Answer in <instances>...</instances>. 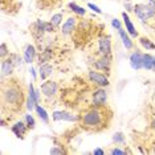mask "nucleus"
Returning <instances> with one entry per match:
<instances>
[{
  "mask_svg": "<svg viewBox=\"0 0 155 155\" xmlns=\"http://www.w3.org/2000/svg\"><path fill=\"white\" fill-rule=\"evenodd\" d=\"M2 111L4 114L5 111L8 113H19L25 106V90L24 86L17 80L9 78L8 81H4L2 78Z\"/></svg>",
  "mask_w": 155,
  "mask_h": 155,
  "instance_id": "obj_1",
  "label": "nucleus"
},
{
  "mask_svg": "<svg viewBox=\"0 0 155 155\" xmlns=\"http://www.w3.org/2000/svg\"><path fill=\"white\" fill-rule=\"evenodd\" d=\"M113 119V113L107 106H93L87 107L80 114L78 125L85 131L98 133L107 129Z\"/></svg>",
  "mask_w": 155,
  "mask_h": 155,
  "instance_id": "obj_2",
  "label": "nucleus"
},
{
  "mask_svg": "<svg viewBox=\"0 0 155 155\" xmlns=\"http://www.w3.org/2000/svg\"><path fill=\"white\" fill-rule=\"evenodd\" d=\"M56 29H57V28H56L51 21H45V20H41V19H37L36 21L29 27V32L37 43H40V41L44 40L45 35L54 33Z\"/></svg>",
  "mask_w": 155,
  "mask_h": 155,
  "instance_id": "obj_3",
  "label": "nucleus"
},
{
  "mask_svg": "<svg viewBox=\"0 0 155 155\" xmlns=\"http://www.w3.org/2000/svg\"><path fill=\"white\" fill-rule=\"evenodd\" d=\"M134 15L137 16V19H139L140 23L146 24L151 20H155V7L151 5L150 3L134 4Z\"/></svg>",
  "mask_w": 155,
  "mask_h": 155,
  "instance_id": "obj_4",
  "label": "nucleus"
},
{
  "mask_svg": "<svg viewBox=\"0 0 155 155\" xmlns=\"http://www.w3.org/2000/svg\"><path fill=\"white\" fill-rule=\"evenodd\" d=\"M41 90L40 87L36 89L33 85V82H31L29 85H28V91H27V101H25V109L28 111L32 113L35 109H36L37 104H40L41 101Z\"/></svg>",
  "mask_w": 155,
  "mask_h": 155,
  "instance_id": "obj_5",
  "label": "nucleus"
},
{
  "mask_svg": "<svg viewBox=\"0 0 155 155\" xmlns=\"http://www.w3.org/2000/svg\"><path fill=\"white\" fill-rule=\"evenodd\" d=\"M87 80H89V82H91L93 85H96L98 87H107L110 85L109 76L97 69H90L87 72Z\"/></svg>",
  "mask_w": 155,
  "mask_h": 155,
  "instance_id": "obj_6",
  "label": "nucleus"
},
{
  "mask_svg": "<svg viewBox=\"0 0 155 155\" xmlns=\"http://www.w3.org/2000/svg\"><path fill=\"white\" fill-rule=\"evenodd\" d=\"M40 90H41V94H43V97L45 100L53 101L58 94V84L52 80L43 81V84L40 85Z\"/></svg>",
  "mask_w": 155,
  "mask_h": 155,
  "instance_id": "obj_7",
  "label": "nucleus"
},
{
  "mask_svg": "<svg viewBox=\"0 0 155 155\" xmlns=\"http://www.w3.org/2000/svg\"><path fill=\"white\" fill-rule=\"evenodd\" d=\"M113 65V56L106 54V56H98L93 61V68L100 70V72L105 73V74L110 76V70Z\"/></svg>",
  "mask_w": 155,
  "mask_h": 155,
  "instance_id": "obj_8",
  "label": "nucleus"
},
{
  "mask_svg": "<svg viewBox=\"0 0 155 155\" xmlns=\"http://www.w3.org/2000/svg\"><path fill=\"white\" fill-rule=\"evenodd\" d=\"M93 106H107V90L106 87H96L91 93Z\"/></svg>",
  "mask_w": 155,
  "mask_h": 155,
  "instance_id": "obj_9",
  "label": "nucleus"
},
{
  "mask_svg": "<svg viewBox=\"0 0 155 155\" xmlns=\"http://www.w3.org/2000/svg\"><path fill=\"white\" fill-rule=\"evenodd\" d=\"M78 16L73 15V16H69L68 19L64 21L61 27H60V32H61L62 36H70V35H73L76 32L77 29V25H78Z\"/></svg>",
  "mask_w": 155,
  "mask_h": 155,
  "instance_id": "obj_10",
  "label": "nucleus"
},
{
  "mask_svg": "<svg viewBox=\"0 0 155 155\" xmlns=\"http://www.w3.org/2000/svg\"><path fill=\"white\" fill-rule=\"evenodd\" d=\"M52 119L54 122L65 121V122H80V114H73L68 110H54L52 113Z\"/></svg>",
  "mask_w": 155,
  "mask_h": 155,
  "instance_id": "obj_11",
  "label": "nucleus"
},
{
  "mask_svg": "<svg viewBox=\"0 0 155 155\" xmlns=\"http://www.w3.org/2000/svg\"><path fill=\"white\" fill-rule=\"evenodd\" d=\"M98 44V56L111 54V38L107 35H102L97 40Z\"/></svg>",
  "mask_w": 155,
  "mask_h": 155,
  "instance_id": "obj_12",
  "label": "nucleus"
},
{
  "mask_svg": "<svg viewBox=\"0 0 155 155\" xmlns=\"http://www.w3.org/2000/svg\"><path fill=\"white\" fill-rule=\"evenodd\" d=\"M11 131H12V134L16 137V138L24 139L25 138V135H27V133L29 131V129H28L25 121H16L11 126Z\"/></svg>",
  "mask_w": 155,
  "mask_h": 155,
  "instance_id": "obj_13",
  "label": "nucleus"
},
{
  "mask_svg": "<svg viewBox=\"0 0 155 155\" xmlns=\"http://www.w3.org/2000/svg\"><path fill=\"white\" fill-rule=\"evenodd\" d=\"M129 61H130L131 69H134V70L143 69V52L138 51V49L131 52V54H130V57H129Z\"/></svg>",
  "mask_w": 155,
  "mask_h": 155,
  "instance_id": "obj_14",
  "label": "nucleus"
},
{
  "mask_svg": "<svg viewBox=\"0 0 155 155\" xmlns=\"http://www.w3.org/2000/svg\"><path fill=\"white\" fill-rule=\"evenodd\" d=\"M23 57L25 64H32L35 60L37 58V48L33 44H27L23 51Z\"/></svg>",
  "mask_w": 155,
  "mask_h": 155,
  "instance_id": "obj_15",
  "label": "nucleus"
},
{
  "mask_svg": "<svg viewBox=\"0 0 155 155\" xmlns=\"http://www.w3.org/2000/svg\"><path fill=\"white\" fill-rule=\"evenodd\" d=\"M122 19H123V25H125L126 31H127V33L133 38H138L139 37V33H138V31H137L135 25H134L133 20L130 19V16L126 12H122Z\"/></svg>",
  "mask_w": 155,
  "mask_h": 155,
  "instance_id": "obj_16",
  "label": "nucleus"
},
{
  "mask_svg": "<svg viewBox=\"0 0 155 155\" xmlns=\"http://www.w3.org/2000/svg\"><path fill=\"white\" fill-rule=\"evenodd\" d=\"M54 72V66L51 62H45V64L38 65V78L40 81H47L49 77L53 74Z\"/></svg>",
  "mask_w": 155,
  "mask_h": 155,
  "instance_id": "obj_17",
  "label": "nucleus"
},
{
  "mask_svg": "<svg viewBox=\"0 0 155 155\" xmlns=\"http://www.w3.org/2000/svg\"><path fill=\"white\" fill-rule=\"evenodd\" d=\"M53 56H54V51H53V48H52L51 45H48V47L43 48V49L40 51V54L37 56V62H38V65L52 61Z\"/></svg>",
  "mask_w": 155,
  "mask_h": 155,
  "instance_id": "obj_18",
  "label": "nucleus"
},
{
  "mask_svg": "<svg viewBox=\"0 0 155 155\" xmlns=\"http://www.w3.org/2000/svg\"><path fill=\"white\" fill-rule=\"evenodd\" d=\"M16 69L15 64L9 56L4 60H2V78H5V77H11L13 74V70Z\"/></svg>",
  "mask_w": 155,
  "mask_h": 155,
  "instance_id": "obj_19",
  "label": "nucleus"
},
{
  "mask_svg": "<svg viewBox=\"0 0 155 155\" xmlns=\"http://www.w3.org/2000/svg\"><path fill=\"white\" fill-rule=\"evenodd\" d=\"M118 35H119V38H121L123 47L127 49V51H131V49L134 48V41H133V37L127 33V31L121 28V29L118 31Z\"/></svg>",
  "mask_w": 155,
  "mask_h": 155,
  "instance_id": "obj_20",
  "label": "nucleus"
},
{
  "mask_svg": "<svg viewBox=\"0 0 155 155\" xmlns=\"http://www.w3.org/2000/svg\"><path fill=\"white\" fill-rule=\"evenodd\" d=\"M66 8H68V11L73 12V15H76V16H78V17H84V16L86 15V8H84V7L78 5L74 2L68 3V4H66Z\"/></svg>",
  "mask_w": 155,
  "mask_h": 155,
  "instance_id": "obj_21",
  "label": "nucleus"
},
{
  "mask_svg": "<svg viewBox=\"0 0 155 155\" xmlns=\"http://www.w3.org/2000/svg\"><path fill=\"white\" fill-rule=\"evenodd\" d=\"M138 43L144 51H155V44L154 41L149 38L147 36H139L138 37Z\"/></svg>",
  "mask_w": 155,
  "mask_h": 155,
  "instance_id": "obj_22",
  "label": "nucleus"
},
{
  "mask_svg": "<svg viewBox=\"0 0 155 155\" xmlns=\"http://www.w3.org/2000/svg\"><path fill=\"white\" fill-rule=\"evenodd\" d=\"M35 111H36L38 119H40L41 122L44 123V125H49V114L45 110V107H43L40 104H37L36 109H35Z\"/></svg>",
  "mask_w": 155,
  "mask_h": 155,
  "instance_id": "obj_23",
  "label": "nucleus"
},
{
  "mask_svg": "<svg viewBox=\"0 0 155 155\" xmlns=\"http://www.w3.org/2000/svg\"><path fill=\"white\" fill-rule=\"evenodd\" d=\"M155 61V56L150 53H143V69L144 70H153Z\"/></svg>",
  "mask_w": 155,
  "mask_h": 155,
  "instance_id": "obj_24",
  "label": "nucleus"
},
{
  "mask_svg": "<svg viewBox=\"0 0 155 155\" xmlns=\"http://www.w3.org/2000/svg\"><path fill=\"white\" fill-rule=\"evenodd\" d=\"M62 19H64V12H57V13H54V15H52L49 21L53 24L57 29H60V27H61V24H62Z\"/></svg>",
  "mask_w": 155,
  "mask_h": 155,
  "instance_id": "obj_25",
  "label": "nucleus"
},
{
  "mask_svg": "<svg viewBox=\"0 0 155 155\" xmlns=\"http://www.w3.org/2000/svg\"><path fill=\"white\" fill-rule=\"evenodd\" d=\"M113 143H115V144H118V146H123V144L126 143V137H125V134L121 133V131H117L113 135Z\"/></svg>",
  "mask_w": 155,
  "mask_h": 155,
  "instance_id": "obj_26",
  "label": "nucleus"
},
{
  "mask_svg": "<svg viewBox=\"0 0 155 155\" xmlns=\"http://www.w3.org/2000/svg\"><path fill=\"white\" fill-rule=\"evenodd\" d=\"M24 121H25L28 129H29V130H35V127H36V119H35V117L31 114V111L28 113V114L24 115Z\"/></svg>",
  "mask_w": 155,
  "mask_h": 155,
  "instance_id": "obj_27",
  "label": "nucleus"
},
{
  "mask_svg": "<svg viewBox=\"0 0 155 155\" xmlns=\"http://www.w3.org/2000/svg\"><path fill=\"white\" fill-rule=\"evenodd\" d=\"M9 58L13 61V64H15L16 68H21V65L24 62V57H21L19 53H11L9 54Z\"/></svg>",
  "mask_w": 155,
  "mask_h": 155,
  "instance_id": "obj_28",
  "label": "nucleus"
},
{
  "mask_svg": "<svg viewBox=\"0 0 155 155\" xmlns=\"http://www.w3.org/2000/svg\"><path fill=\"white\" fill-rule=\"evenodd\" d=\"M9 54H11V52H9L8 45H7L5 43H2L0 44V58L4 60V58L8 57Z\"/></svg>",
  "mask_w": 155,
  "mask_h": 155,
  "instance_id": "obj_29",
  "label": "nucleus"
},
{
  "mask_svg": "<svg viewBox=\"0 0 155 155\" xmlns=\"http://www.w3.org/2000/svg\"><path fill=\"white\" fill-rule=\"evenodd\" d=\"M49 154H68V151L64 149V146L61 144H56V146H52V149L49 150Z\"/></svg>",
  "mask_w": 155,
  "mask_h": 155,
  "instance_id": "obj_30",
  "label": "nucleus"
},
{
  "mask_svg": "<svg viewBox=\"0 0 155 155\" xmlns=\"http://www.w3.org/2000/svg\"><path fill=\"white\" fill-rule=\"evenodd\" d=\"M129 151L126 150V149H119L118 146H115V147H113V149L109 150V154L110 155H123V154H127Z\"/></svg>",
  "mask_w": 155,
  "mask_h": 155,
  "instance_id": "obj_31",
  "label": "nucleus"
},
{
  "mask_svg": "<svg viewBox=\"0 0 155 155\" xmlns=\"http://www.w3.org/2000/svg\"><path fill=\"white\" fill-rule=\"evenodd\" d=\"M86 5H87V8H90V11L96 12V13H98V15H101V13H102V9L98 5L94 4V3H87Z\"/></svg>",
  "mask_w": 155,
  "mask_h": 155,
  "instance_id": "obj_32",
  "label": "nucleus"
},
{
  "mask_svg": "<svg viewBox=\"0 0 155 155\" xmlns=\"http://www.w3.org/2000/svg\"><path fill=\"white\" fill-rule=\"evenodd\" d=\"M111 25H113V28H115L117 31H119L122 28V23L119 21L117 17H114V19H111Z\"/></svg>",
  "mask_w": 155,
  "mask_h": 155,
  "instance_id": "obj_33",
  "label": "nucleus"
},
{
  "mask_svg": "<svg viewBox=\"0 0 155 155\" xmlns=\"http://www.w3.org/2000/svg\"><path fill=\"white\" fill-rule=\"evenodd\" d=\"M29 74L32 76V81L35 82V81L37 80V77H38V76H37V73H36V70H35L33 66H31V68H29Z\"/></svg>",
  "mask_w": 155,
  "mask_h": 155,
  "instance_id": "obj_34",
  "label": "nucleus"
},
{
  "mask_svg": "<svg viewBox=\"0 0 155 155\" xmlns=\"http://www.w3.org/2000/svg\"><path fill=\"white\" fill-rule=\"evenodd\" d=\"M91 154H93V155H105V154H106V151L100 149V147H97V149H94L93 151H91Z\"/></svg>",
  "mask_w": 155,
  "mask_h": 155,
  "instance_id": "obj_35",
  "label": "nucleus"
},
{
  "mask_svg": "<svg viewBox=\"0 0 155 155\" xmlns=\"http://www.w3.org/2000/svg\"><path fill=\"white\" fill-rule=\"evenodd\" d=\"M125 8H126V11H129V12H134V5L131 4V3H126L125 4Z\"/></svg>",
  "mask_w": 155,
  "mask_h": 155,
  "instance_id": "obj_36",
  "label": "nucleus"
},
{
  "mask_svg": "<svg viewBox=\"0 0 155 155\" xmlns=\"http://www.w3.org/2000/svg\"><path fill=\"white\" fill-rule=\"evenodd\" d=\"M151 127H153V129L155 130V118L153 119V122H151Z\"/></svg>",
  "mask_w": 155,
  "mask_h": 155,
  "instance_id": "obj_37",
  "label": "nucleus"
},
{
  "mask_svg": "<svg viewBox=\"0 0 155 155\" xmlns=\"http://www.w3.org/2000/svg\"><path fill=\"white\" fill-rule=\"evenodd\" d=\"M149 3H150L151 5H154V7H155V0H149Z\"/></svg>",
  "mask_w": 155,
  "mask_h": 155,
  "instance_id": "obj_38",
  "label": "nucleus"
},
{
  "mask_svg": "<svg viewBox=\"0 0 155 155\" xmlns=\"http://www.w3.org/2000/svg\"><path fill=\"white\" fill-rule=\"evenodd\" d=\"M153 153H154V154H155V143H154V144H153Z\"/></svg>",
  "mask_w": 155,
  "mask_h": 155,
  "instance_id": "obj_39",
  "label": "nucleus"
},
{
  "mask_svg": "<svg viewBox=\"0 0 155 155\" xmlns=\"http://www.w3.org/2000/svg\"><path fill=\"white\" fill-rule=\"evenodd\" d=\"M153 72L155 73V61H154V66H153Z\"/></svg>",
  "mask_w": 155,
  "mask_h": 155,
  "instance_id": "obj_40",
  "label": "nucleus"
}]
</instances>
